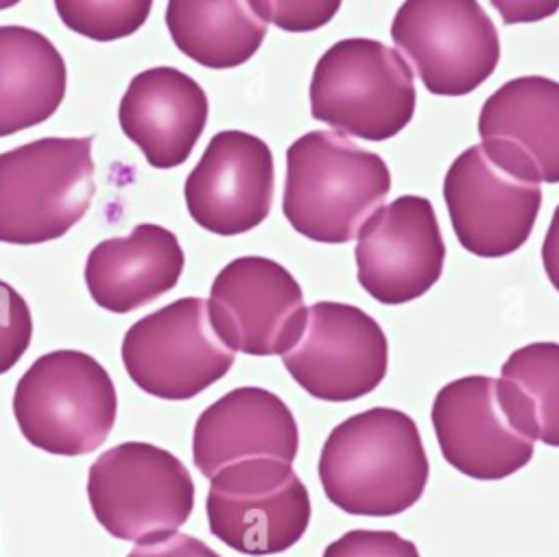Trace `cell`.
<instances>
[{"label": "cell", "mask_w": 559, "mask_h": 557, "mask_svg": "<svg viewBox=\"0 0 559 557\" xmlns=\"http://www.w3.org/2000/svg\"><path fill=\"white\" fill-rule=\"evenodd\" d=\"M120 354L129 378L162 400L199 395L236 360V352L214 332L207 299L201 297H181L135 321L122 339Z\"/></svg>", "instance_id": "9"}, {"label": "cell", "mask_w": 559, "mask_h": 557, "mask_svg": "<svg viewBox=\"0 0 559 557\" xmlns=\"http://www.w3.org/2000/svg\"><path fill=\"white\" fill-rule=\"evenodd\" d=\"M542 262H544L546 277L559 293V205H557L552 221L546 229V238L542 245Z\"/></svg>", "instance_id": "28"}, {"label": "cell", "mask_w": 559, "mask_h": 557, "mask_svg": "<svg viewBox=\"0 0 559 557\" xmlns=\"http://www.w3.org/2000/svg\"><path fill=\"white\" fill-rule=\"evenodd\" d=\"M87 500L111 537L151 544L188 522L194 483L173 452L146 441H124L90 465Z\"/></svg>", "instance_id": "6"}, {"label": "cell", "mask_w": 559, "mask_h": 557, "mask_svg": "<svg viewBox=\"0 0 559 557\" xmlns=\"http://www.w3.org/2000/svg\"><path fill=\"white\" fill-rule=\"evenodd\" d=\"M478 135L485 153L511 175L559 183V83L539 74L502 83L480 107Z\"/></svg>", "instance_id": "16"}, {"label": "cell", "mask_w": 559, "mask_h": 557, "mask_svg": "<svg viewBox=\"0 0 559 557\" xmlns=\"http://www.w3.org/2000/svg\"><path fill=\"white\" fill-rule=\"evenodd\" d=\"M118 398L107 369L79 349L39 356L17 380L13 415L28 443L81 457L105 443L116 424Z\"/></svg>", "instance_id": "3"}, {"label": "cell", "mask_w": 559, "mask_h": 557, "mask_svg": "<svg viewBox=\"0 0 559 557\" xmlns=\"http://www.w3.org/2000/svg\"><path fill=\"white\" fill-rule=\"evenodd\" d=\"M166 26L186 57L214 70L242 66L266 35V22L242 0H173Z\"/></svg>", "instance_id": "21"}, {"label": "cell", "mask_w": 559, "mask_h": 557, "mask_svg": "<svg viewBox=\"0 0 559 557\" xmlns=\"http://www.w3.org/2000/svg\"><path fill=\"white\" fill-rule=\"evenodd\" d=\"M275 166L269 144L247 131L212 135L186 177L188 214L203 229L238 236L258 227L271 212Z\"/></svg>", "instance_id": "14"}, {"label": "cell", "mask_w": 559, "mask_h": 557, "mask_svg": "<svg viewBox=\"0 0 559 557\" xmlns=\"http://www.w3.org/2000/svg\"><path fill=\"white\" fill-rule=\"evenodd\" d=\"M428 476L415 419L391 406L367 408L336 424L319 454L328 500L352 515L389 518L411 509Z\"/></svg>", "instance_id": "1"}, {"label": "cell", "mask_w": 559, "mask_h": 557, "mask_svg": "<svg viewBox=\"0 0 559 557\" xmlns=\"http://www.w3.org/2000/svg\"><path fill=\"white\" fill-rule=\"evenodd\" d=\"M94 194L92 135L41 138L0 153V242L61 238Z\"/></svg>", "instance_id": "4"}, {"label": "cell", "mask_w": 559, "mask_h": 557, "mask_svg": "<svg viewBox=\"0 0 559 557\" xmlns=\"http://www.w3.org/2000/svg\"><path fill=\"white\" fill-rule=\"evenodd\" d=\"M210 114L203 87L173 66H155L129 81L118 105L124 135L153 168L183 164L201 138Z\"/></svg>", "instance_id": "18"}, {"label": "cell", "mask_w": 559, "mask_h": 557, "mask_svg": "<svg viewBox=\"0 0 559 557\" xmlns=\"http://www.w3.org/2000/svg\"><path fill=\"white\" fill-rule=\"evenodd\" d=\"M258 15L269 24H275L290 33H306L328 24L338 11V2H280V0H253Z\"/></svg>", "instance_id": "26"}, {"label": "cell", "mask_w": 559, "mask_h": 557, "mask_svg": "<svg viewBox=\"0 0 559 557\" xmlns=\"http://www.w3.org/2000/svg\"><path fill=\"white\" fill-rule=\"evenodd\" d=\"M511 424L531 441L559 448V343H528L509 354L496 380Z\"/></svg>", "instance_id": "22"}, {"label": "cell", "mask_w": 559, "mask_h": 557, "mask_svg": "<svg viewBox=\"0 0 559 557\" xmlns=\"http://www.w3.org/2000/svg\"><path fill=\"white\" fill-rule=\"evenodd\" d=\"M443 459L476 481H500L522 470L535 452L502 408L496 378L463 376L443 384L430 411Z\"/></svg>", "instance_id": "15"}, {"label": "cell", "mask_w": 559, "mask_h": 557, "mask_svg": "<svg viewBox=\"0 0 559 557\" xmlns=\"http://www.w3.org/2000/svg\"><path fill=\"white\" fill-rule=\"evenodd\" d=\"M391 37L424 87L437 96L474 92L500 61L498 28L474 0L402 2Z\"/></svg>", "instance_id": "8"}, {"label": "cell", "mask_w": 559, "mask_h": 557, "mask_svg": "<svg viewBox=\"0 0 559 557\" xmlns=\"http://www.w3.org/2000/svg\"><path fill=\"white\" fill-rule=\"evenodd\" d=\"M321 557H419V550L395 531L354 529L330 542Z\"/></svg>", "instance_id": "25"}, {"label": "cell", "mask_w": 559, "mask_h": 557, "mask_svg": "<svg viewBox=\"0 0 559 557\" xmlns=\"http://www.w3.org/2000/svg\"><path fill=\"white\" fill-rule=\"evenodd\" d=\"M299 450L295 415L273 391L238 387L212 402L197 419L192 459L205 478L247 459L293 465Z\"/></svg>", "instance_id": "17"}, {"label": "cell", "mask_w": 559, "mask_h": 557, "mask_svg": "<svg viewBox=\"0 0 559 557\" xmlns=\"http://www.w3.org/2000/svg\"><path fill=\"white\" fill-rule=\"evenodd\" d=\"M389 190L384 159L343 133L314 129L286 151L282 212L308 240L338 245L356 238Z\"/></svg>", "instance_id": "2"}, {"label": "cell", "mask_w": 559, "mask_h": 557, "mask_svg": "<svg viewBox=\"0 0 559 557\" xmlns=\"http://www.w3.org/2000/svg\"><path fill=\"white\" fill-rule=\"evenodd\" d=\"M207 315L218 339L231 352L249 356L286 354L308 321L299 282L264 256H242L218 271Z\"/></svg>", "instance_id": "10"}, {"label": "cell", "mask_w": 559, "mask_h": 557, "mask_svg": "<svg viewBox=\"0 0 559 557\" xmlns=\"http://www.w3.org/2000/svg\"><path fill=\"white\" fill-rule=\"evenodd\" d=\"M61 22L90 39L109 42L135 33L148 17L151 2H55Z\"/></svg>", "instance_id": "23"}, {"label": "cell", "mask_w": 559, "mask_h": 557, "mask_svg": "<svg viewBox=\"0 0 559 557\" xmlns=\"http://www.w3.org/2000/svg\"><path fill=\"white\" fill-rule=\"evenodd\" d=\"M284 369L312 398L352 402L386 376L389 343L380 323L341 301H314L299 341L282 354Z\"/></svg>", "instance_id": "11"}, {"label": "cell", "mask_w": 559, "mask_h": 557, "mask_svg": "<svg viewBox=\"0 0 559 557\" xmlns=\"http://www.w3.org/2000/svg\"><path fill=\"white\" fill-rule=\"evenodd\" d=\"M415 83L406 59L369 37L332 44L310 79V114L336 133L382 142L415 114Z\"/></svg>", "instance_id": "5"}, {"label": "cell", "mask_w": 559, "mask_h": 557, "mask_svg": "<svg viewBox=\"0 0 559 557\" xmlns=\"http://www.w3.org/2000/svg\"><path fill=\"white\" fill-rule=\"evenodd\" d=\"M127 557H221V555L199 537L175 533L159 542L135 544Z\"/></svg>", "instance_id": "27"}, {"label": "cell", "mask_w": 559, "mask_h": 557, "mask_svg": "<svg viewBox=\"0 0 559 557\" xmlns=\"http://www.w3.org/2000/svg\"><path fill=\"white\" fill-rule=\"evenodd\" d=\"M443 199L465 251L504 258L528 240L542 208V188L498 166L478 142L445 170Z\"/></svg>", "instance_id": "13"}, {"label": "cell", "mask_w": 559, "mask_h": 557, "mask_svg": "<svg viewBox=\"0 0 559 557\" xmlns=\"http://www.w3.org/2000/svg\"><path fill=\"white\" fill-rule=\"evenodd\" d=\"M214 537L242 555H277L295 546L310 522V496L293 465L247 459L210 478L205 500Z\"/></svg>", "instance_id": "7"}, {"label": "cell", "mask_w": 559, "mask_h": 557, "mask_svg": "<svg viewBox=\"0 0 559 557\" xmlns=\"http://www.w3.org/2000/svg\"><path fill=\"white\" fill-rule=\"evenodd\" d=\"M66 85V61L44 33L0 26V138L48 120L59 109Z\"/></svg>", "instance_id": "20"}, {"label": "cell", "mask_w": 559, "mask_h": 557, "mask_svg": "<svg viewBox=\"0 0 559 557\" xmlns=\"http://www.w3.org/2000/svg\"><path fill=\"white\" fill-rule=\"evenodd\" d=\"M356 238L358 284L380 304L413 301L428 293L443 273L445 242L426 197L402 194L380 205Z\"/></svg>", "instance_id": "12"}, {"label": "cell", "mask_w": 559, "mask_h": 557, "mask_svg": "<svg viewBox=\"0 0 559 557\" xmlns=\"http://www.w3.org/2000/svg\"><path fill=\"white\" fill-rule=\"evenodd\" d=\"M33 336V317L26 299L0 280V374H7L26 354Z\"/></svg>", "instance_id": "24"}, {"label": "cell", "mask_w": 559, "mask_h": 557, "mask_svg": "<svg viewBox=\"0 0 559 557\" xmlns=\"http://www.w3.org/2000/svg\"><path fill=\"white\" fill-rule=\"evenodd\" d=\"M177 236L155 223H140L124 238L98 242L85 262L90 297L109 312H131L177 286L183 271Z\"/></svg>", "instance_id": "19"}]
</instances>
